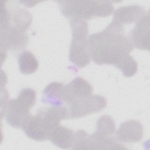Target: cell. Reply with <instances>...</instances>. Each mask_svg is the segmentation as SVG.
<instances>
[{
    "label": "cell",
    "mask_w": 150,
    "mask_h": 150,
    "mask_svg": "<svg viewBox=\"0 0 150 150\" xmlns=\"http://www.w3.org/2000/svg\"><path fill=\"white\" fill-rule=\"evenodd\" d=\"M18 62L20 71L24 74L35 73L39 67V62L30 51H22L19 55Z\"/></svg>",
    "instance_id": "9a60e30c"
},
{
    "label": "cell",
    "mask_w": 150,
    "mask_h": 150,
    "mask_svg": "<svg viewBox=\"0 0 150 150\" xmlns=\"http://www.w3.org/2000/svg\"><path fill=\"white\" fill-rule=\"evenodd\" d=\"M67 105L69 118H79L101 111L106 107L107 100L102 96L91 95L76 100Z\"/></svg>",
    "instance_id": "5b68a950"
},
{
    "label": "cell",
    "mask_w": 150,
    "mask_h": 150,
    "mask_svg": "<svg viewBox=\"0 0 150 150\" xmlns=\"http://www.w3.org/2000/svg\"><path fill=\"white\" fill-rule=\"evenodd\" d=\"M63 84L53 82L49 84L43 91L42 101L53 106H61L63 102L61 99V93Z\"/></svg>",
    "instance_id": "5bb4252c"
},
{
    "label": "cell",
    "mask_w": 150,
    "mask_h": 150,
    "mask_svg": "<svg viewBox=\"0 0 150 150\" xmlns=\"http://www.w3.org/2000/svg\"><path fill=\"white\" fill-rule=\"evenodd\" d=\"M115 131V123L112 117L108 115H102L97 121L95 132L105 137H111Z\"/></svg>",
    "instance_id": "2e32d148"
},
{
    "label": "cell",
    "mask_w": 150,
    "mask_h": 150,
    "mask_svg": "<svg viewBox=\"0 0 150 150\" xmlns=\"http://www.w3.org/2000/svg\"><path fill=\"white\" fill-rule=\"evenodd\" d=\"M47 124L53 126L62 120L69 118L68 108L63 106H53L40 109L37 114Z\"/></svg>",
    "instance_id": "4fadbf2b"
},
{
    "label": "cell",
    "mask_w": 150,
    "mask_h": 150,
    "mask_svg": "<svg viewBox=\"0 0 150 150\" xmlns=\"http://www.w3.org/2000/svg\"><path fill=\"white\" fill-rule=\"evenodd\" d=\"M133 49L129 38L124 34V25L114 19L104 30L88 38L90 59L98 65H113L118 69L131 56L129 53Z\"/></svg>",
    "instance_id": "6da1fadb"
},
{
    "label": "cell",
    "mask_w": 150,
    "mask_h": 150,
    "mask_svg": "<svg viewBox=\"0 0 150 150\" xmlns=\"http://www.w3.org/2000/svg\"><path fill=\"white\" fill-rule=\"evenodd\" d=\"M36 91L30 88L21 90L16 99L8 100L1 105V116L14 128H22L30 115V110L36 103Z\"/></svg>",
    "instance_id": "3957f363"
},
{
    "label": "cell",
    "mask_w": 150,
    "mask_h": 150,
    "mask_svg": "<svg viewBox=\"0 0 150 150\" xmlns=\"http://www.w3.org/2000/svg\"><path fill=\"white\" fill-rule=\"evenodd\" d=\"M53 126L49 125L36 114L34 116L30 115L22 128L29 138L37 141H43L48 139L50 131Z\"/></svg>",
    "instance_id": "ba28073f"
},
{
    "label": "cell",
    "mask_w": 150,
    "mask_h": 150,
    "mask_svg": "<svg viewBox=\"0 0 150 150\" xmlns=\"http://www.w3.org/2000/svg\"><path fill=\"white\" fill-rule=\"evenodd\" d=\"M72 40L69 50V60L75 66L81 69L90 62L88 50V25L86 21L70 19Z\"/></svg>",
    "instance_id": "277c9868"
},
{
    "label": "cell",
    "mask_w": 150,
    "mask_h": 150,
    "mask_svg": "<svg viewBox=\"0 0 150 150\" xmlns=\"http://www.w3.org/2000/svg\"><path fill=\"white\" fill-rule=\"evenodd\" d=\"M74 132L59 123L54 125L49 132L48 139L62 149H71Z\"/></svg>",
    "instance_id": "7c38bea8"
},
{
    "label": "cell",
    "mask_w": 150,
    "mask_h": 150,
    "mask_svg": "<svg viewBox=\"0 0 150 150\" xmlns=\"http://www.w3.org/2000/svg\"><path fill=\"white\" fill-rule=\"evenodd\" d=\"M146 13L145 9L138 5L121 6L115 11L113 19L124 25L136 22Z\"/></svg>",
    "instance_id": "8fae6325"
},
{
    "label": "cell",
    "mask_w": 150,
    "mask_h": 150,
    "mask_svg": "<svg viewBox=\"0 0 150 150\" xmlns=\"http://www.w3.org/2000/svg\"><path fill=\"white\" fill-rule=\"evenodd\" d=\"M115 138L101 135L96 132L86 137L83 149H126Z\"/></svg>",
    "instance_id": "9c48e42d"
},
{
    "label": "cell",
    "mask_w": 150,
    "mask_h": 150,
    "mask_svg": "<svg viewBox=\"0 0 150 150\" xmlns=\"http://www.w3.org/2000/svg\"><path fill=\"white\" fill-rule=\"evenodd\" d=\"M92 94L91 85L83 78L77 77L69 83L63 86L61 93V99L63 103L68 105L76 100L89 97Z\"/></svg>",
    "instance_id": "8992f818"
},
{
    "label": "cell",
    "mask_w": 150,
    "mask_h": 150,
    "mask_svg": "<svg viewBox=\"0 0 150 150\" xmlns=\"http://www.w3.org/2000/svg\"><path fill=\"white\" fill-rule=\"evenodd\" d=\"M116 136L118 140L122 142H139L143 137L142 125L137 120H128L120 125L116 132Z\"/></svg>",
    "instance_id": "30bf717a"
},
{
    "label": "cell",
    "mask_w": 150,
    "mask_h": 150,
    "mask_svg": "<svg viewBox=\"0 0 150 150\" xmlns=\"http://www.w3.org/2000/svg\"><path fill=\"white\" fill-rule=\"evenodd\" d=\"M128 38L134 48L149 50V15L148 13L135 22V26L129 32Z\"/></svg>",
    "instance_id": "52a82bcc"
},
{
    "label": "cell",
    "mask_w": 150,
    "mask_h": 150,
    "mask_svg": "<svg viewBox=\"0 0 150 150\" xmlns=\"http://www.w3.org/2000/svg\"><path fill=\"white\" fill-rule=\"evenodd\" d=\"M58 3L62 13L69 19L86 21L107 17L114 11L112 2L108 1H60Z\"/></svg>",
    "instance_id": "7a4b0ae2"
}]
</instances>
